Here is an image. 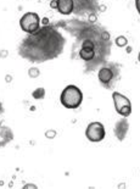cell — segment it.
Segmentation results:
<instances>
[{"label":"cell","instance_id":"cell-1","mask_svg":"<svg viewBox=\"0 0 140 189\" xmlns=\"http://www.w3.org/2000/svg\"><path fill=\"white\" fill-rule=\"evenodd\" d=\"M60 101L66 109H71V110L78 109L83 101V93L78 87L72 84L67 86L61 93Z\"/></svg>","mask_w":140,"mask_h":189},{"label":"cell","instance_id":"cell-2","mask_svg":"<svg viewBox=\"0 0 140 189\" xmlns=\"http://www.w3.org/2000/svg\"><path fill=\"white\" fill-rule=\"evenodd\" d=\"M20 27L23 32L34 34L40 28V17L35 12H26L20 20Z\"/></svg>","mask_w":140,"mask_h":189},{"label":"cell","instance_id":"cell-3","mask_svg":"<svg viewBox=\"0 0 140 189\" xmlns=\"http://www.w3.org/2000/svg\"><path fill=\"white\" fill-rule=\"evenodd\" d=\"M112 99L114 103V109H116L117 114H119L123 117H128L132 114V104L130 100L124 97L123 94L118 92H113L112 93Z\"/></svg>","mask_w":140,"mask_h":189},{"label":"cell","instance_id":"cell-4","mask_svg":"<svg viewBox=\"0 0 140 189\" xmlns=\"http://www.w3.org/2000/svg\"><path fill=\"white\" fill-rule=\"evenodd\" d=\"M105 127L101 122H90L85 129V137L90 142H101L105 138Z\"/></svg>","mask_w":140,"mask_h":189},{"label":"cell","instance_id":"cell-5","mask_svg":"<svg viewBox=\"0 0 140 189\" xmlns=\"http://www.w3.org/2000/svg\"><path fill=\"white\" fill-rule=\"evenodd\" d=\"M57 10L61 15H70L73 11V0H57Z\"/></svg>","mask_w":140,"mask_h":189},{"label":"cell","instance_id":"cell-6","mask_svg":"<svg viewBox=\"0 0 140 189\" xmlns=\"http://www.w3.org/2000/svg\"><path fill=\"white\" fill-rule=\"evenodd\" d=\"M12 138H14V134H12L11 129L0 123V148L6 145Z\"/></svg>","mask_w":140,"mask_h":189},{"label":"cell","instance_id":"cell-7","mask_svg":"<svg viewBox=\"0 0 140 189\" xmlns=\"http://www.w3.org/2000/svg\"><path fill=\"white\" fill-rule=\"evenodd\" d=\"M97 77H99V80H100L101 83L107 84V83L111 82L112 78H113L112 70L108 69V67H103V69H100V71L97 73Z\"/></svg>","mask_w":140,"mask_h":189},{"label":"cell","instance_id":"cell-8","mask_svg":"<svg viewBox=\"0 0 140 189\" xmlns=\"http://www.w3.org/2000/svg\"><path fill=\"white\" fill-rule=\"evenodd\" d=\"M79 56L84 61H90L95 56V50L93 48H82L79 51Z\"/></svg>","mask_w":140,"mask_h":189},{"label":"cell","instance_id":"cell-9","mask_svg":"<svg viewBox=\"0 0 140 189\" xmlns=\"http://www.w3.org/2000/svg\"><path fill=\"white\" fill-rule=\"evenodd\" d=\"M32 97L34 98V99H43L44 97H45V89L44 88H38V89H35L33 93H32Z\"/></svg>","mask_w":140,"mask_h":189},{"label":"cell","instance_id":"cell-10","mask_svg":"<svg viewBox=\"0 0 140 189\" xmlns=\"http://www.w3.org/2000/svg\"><path fill=\"white\" fill-rule=\"evenodd\" d=\"M127 44H128V40H127V38H125V37L119 35V37H117V38H116V45H117V47L122 48V47H125Z\"/></svg>","mask_w":140,"mask_h":189},{"label":"cell","instance_id":"cell-11","mask_svg":"<svg viewBox=\"0 0 140 189\" xmlns=\"http://www.w3.org/2000/svg\"><path fill=\"white\" fill-rule=\"evenodd\" d=\"M28 75H29V77H32V78H35V77H38L40 75V72H39V70L38 69H35V67H33V69H31L29 71H28Z\"/></svg>","mask_w":140,"mask_h":189},{"label":"cell","instance_id":"cell-12","mask_svg":"<svg viewBox=\"0 0 140 189\" xmlns=\"http://www.w3.org/2000/svg\"><path fill=\"white\" fill-rule=\"evenodd\" d=\"M82 48H93L94 49V43L90 42V40H84L82 43Z\"/></svg>","mask_w":140,"mask_h":189},{"label":"cell","instance_id":"cell-13","mask_svg":"<svg viewBox=\"0 0 140 189\" xmlns=\"http://www.w3.org/2000/svg\"><path fill=\"white\" fill-rule=\"evenodd\" d=\"M55 136H56V132H55V131H46V133H45V137L49 138V139L54 138Z\"/></svg>","mask_w":140,"mask_h":189},{"label":"cell","instance_id":"cell-14","mask_svg":"<svg viewBox=\"0 0 140 189\" xmlns=\"http://www.w3.org/2000/svg\"><path fill=\"white\" fill-rule=\"evenodd\" d=\"M101 38H103L104 40H108L110 39V33L108 32H103L101 33Z\"/></svg>","mask_w":140,"mask_h":189},{"label":"cell","instance_id":"cell-15","mask_svg":"<svg viewBox=\"0 0 140 189\" xmlns=\"http://www.w3.org/2000/svg\"><path fill=\"white\" fill-rule=\"evenodd\" d=\"M50 7H51V9H56V10H57V0H53V1L50 3Z\"/></svg>","mask_w":140,"mask_h":189},{"label":"cell","instance_id":"cell-16","mask_svg":"<svg viewBox=\"0 0 140 189\" xmlns=\"http://www.w3.org/2000/svg\"><path fill=\"white\" fill-rule=\"evenodd\" d=\"M89 21H90L92 23L96 22V15H95V13H92V15H90V16H89Z\"/></svg>","mask_w":140,"mask_h":189},{"label":"cell","instance_id":"cell-17","mask_svg":"<svg viewBox=\"0 0 140 189\" xmlns=\"http://www.w3.org/2000/svg\"><path fill=\"white\" fill-rule=\"evenodd\" d=\"M135 7H136V11L140 15V0H135Z\"/></svg>","mask_w":140,"mask_h":189},{"label":"cell","instance_id":"cell-18","mask_svg":"<svg viewBox=\"0 0 140 189\" xmlns=\"http://www.w3.org/2000/svg\"><path fill=\"white\" fill-rule=\"evenodd\" d=\"M23 188H24V189H28V188H33V189H35V188H37V185H35V184H26Z\"/></svg>","mask_w":140,"mask_h":189},{"label":"cell","instance_id":"cell-19","mask_svg":"<svg viewBox=\"0 0 140 189\" xmlns=\"http://www.w3.org/2000/svg\"><path fill=\"white\" fill-rule=\"evenodd\" d=\"M42 23H43V24H45V26H46V24H48V23H49V18H48V17H44V18H43V20H42Z\"/></svg>","mask_w":140,"mask_h":189},{"label":"cell","instance_id":"cell-20","mask_svg":"<svg viewBox=\"0 0 140 189\" xmlns=\"http://www.w3.org/2000/svg\"><path fill=\"white\" fill-rule=\"evenodd\" d=\"M100 9H101V11H105V10H106V6H105V5H101Z\"/></svg>","mask_w":140,"mask_h":189},{"label":"cell","instance_id":"cell-21","mask_svg":"<svg viewBox=\"0 0 140 189\" xmlns=\"http://www.w3.org/2000/svg\"><path fill=\"white\" fill-rule=\"evenodd\" d=\"M127 52H128V54L132 52V48H130V47H129V48H127Z\"/></svg>","mask_w":140,"mask_h":189},{"label":"cell","instance_id":"cell-22","mask_svg":"<svg viewBox=\"0 0 140 189\" xmlns=\"http://www.w3.org/2000/svg\"><path fill=\"white\" fill-rule=\"evenodd\" d=\"M4 110H3V106H1V104H0V114H1Z\"/></svg>","mask_w":140,"mask_h":189},{"label":"cell","instance_id":"cell-23","mask_svg":"<svg viewBox=\"0 0 140 189\" xmlns=\"http://www.w3.org/2000/svg\"><path fill=\"white\" fill-rule=\"evenodd\" d=\"M138 60L140 61V52H139V55H138Z\"/></svg>","mask_w":140,"mask_h":189}]
</instances>
